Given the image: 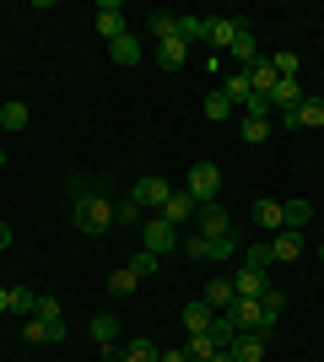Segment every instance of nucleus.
Here are the masks:
<instances>
[{"label": "nucleus", "mask_w": 324, "mask_h": 362, "mask_svg": "<svg viewBox=\"0 0 324 362\" xmlns=\"http://www.w3.org/2000/svg\"><path fill=\"white\" fill-rule=\"evenodd\" d=\"M108 54H114L119 65H136L140 60V38H136V33H119V38L108 44Z\"/></svg>", "instance_id": "22"}, {"label": "nucleus", "mask_w": 324, "mask_h": 362, "mask_svg": "<svg viewBox=\"0 0 324 362\" xmlns=\"http://www.w3.org/2000/svg\"><path fill=\"white\" fill-rule=\"evenodd\" d=\"M232 108H238V103H232L227 92H211V98H205V119H227Z\"/></svg>", "instance_id": "33"}, {"label": "nucleus", "mask_w": 324, "mask_h": 362, "mask_svg": "<svg viewBox=\"0 0 324 362\" xmlns=\"http://www.w3.org/2000/svg\"><path fill=\"white\" fill-rule=\"evenodd\" d=\"M32 314H38V319H60V303H54V298H38V303H32Z\"/></svg>", "instance_id": "41"}, {"label": "nucleus", "mask_w": 324, "mask_h": 362, "mask_svg": "<svg viewBox=\"0 0 324 362\" xmlns=\"http://www.w3.org/2000/svg\"><path fill=\"white\" fill-rule=\"evenodd\" d=\"M232 287H238V298H265V292H270V281H265V271L244 265V271L232 276Z\"/></svg>", "instance_id": "15"}, {"label": "nucleus", "mask_w": 324, "mask_h": 362, "mask_svg": "<svg viewBox=\"0 0 324 362\" xmlns=\"http://www.w3.org/2000/svg\"><path fill=\"white\" fill-rule=\"evenodd\" d=\"M254 227H260V233H281V200H254Z\"/></svg>", "instance_id": "20"}, {"label": "nucleus", "mask_w": 324, "mask_h": 362, "mask_svg": "<svg viewBox=\"0 0 324 362\" xmlns=\"http://www.w3.org/2000/svg\"><path fill=\"white\" fill-rule=\"evenodd\" d=\"M260 141H270V119H248L244 114V146H260Z\"/></svg>", "instance_id": "31"}, {"label": "nucleus", "mask_w": 324, "mask_h": 362, "mask_svg": "<svg viewBox=\"0 0 324 362\" xmlns=\"http://www.w3.org/2000/svg\"><path fill=\"white\" fill-rule=\"evenodd\" d=\"M184 60H189V44H184V38H162V44H157V65H162V71H179Z\"/></svg>", "instance_id": "18"}, {"label": "nucleus", "mask_w": 324, "mask_h": 362, "mask_svg": "<svg viewBox=\"0 0 324 362\" xmlns=\"http://www.w3.org/2000/svg\"><path fill=\"white\" fill-rule=\"evenodd\" d=\"M211 362H238V357H232V346H222V351H216Z\"/></svg>", "instance_id": "43"}, {"label": "nucleus", "mask_w": 324, "mask_h": 362, "mask_svg": "<svg viewBox=\"0 0 324 362\" xmlns=\"http://www.w3.org/2000/svg\"><path fill=\"white\" fill-rule=\"evenodd\" d=\"M0 168H6V146H0Z\"/></svg>", "instance_id": "46"}, {"label": "nucleus", "mask_w": 324, "mask_h": 362, "mask_svg": "<svg viewBox=\"0 0 324 362\" xmlns=\"http://www.w3.org/2000/svg\"><path fill=\"white\" fill-rule=\"evenodd\" d=\"M119 362H162V346H157V341H130V346L119 351Z\"/></svg>", "instance_id": "24"}, {"label": "nucleus", "mask_w": 324, "mask_h": 362, "mask_svg": "<svg viewBox=\"0 0 324 362\" xmlns=\"http://www.w3.org/2000/svg\"><path fill=\"white\" fill-rule=\"evenodd\" d=\"M232 325V330H265L270 335V325H265V308H260V298H232V308L222 314Z\"/></svg>", "instance_id": "5"}, {"label": "nucleus", "mask_w": 324, "mask_h": 362, "mask_svg": "<svg viewBox=\"0 0 324 362\" xmlns=\"http://www.w3.org/2000/svg\"><path fill=\"white\" fill-rule=\"evenodd\" d=\"M140 249H146V255H173V249H179V227L173 222H162V211L152 216V222H140Z\"/></svg>", "instance_id": "2"}, {"label": "nucleus", "mask_w": 324, "mask_h": 362, "mask_svg": "<svg viewBox=\"0 0 324 362\" xmlns=\"http://www.w3.org/2000/svg\"><path fill=\"white\" fill-rule=\"evenodd\" d=\"M32 303L38 298H32L28 287H11V314H32Z\"/></svg>", "instance_id": "39"}, {"label": "nucleus", "mask_w": 324, "mask_h": 362, "mask_svg": "<svg viewBox=\"0 0 324 362\" xmlns=\"http://www.w3.org/2000/svg\"><path fill=\"white\" fill-rule=\"evenodd\" d=\"M260 308H265V325H276V319L287 314V298H281V292L270 287V292H265V298H260Z\"/></svg>", "instance_id": "34"}, {"label": "nucleus", "mask_w": 324, "mask_h": 362, "mask_svg": "<svg viewBox=\"0 0 324 362\" xmlns=\"http://www.w3.org/2000/svg\"><path fill=\"white\" fill-rule=\"evenodd\" d=\"M168 179H157V173H146V179H136L130 184V200H136L140 211H162V206H168Z\"/></svg>", "instance_id": "4"}, {"label": "nucleus", "mask_w": 324, "mask_h": 362, "mask_svg": "<svg viewBox=\"0 0 324 362\" xmlns=\"http://www.w3.org/2000/svg\"><path fill=\"white\" fill-rule=\"evenodd\" d=\"M216 195H222V168L195 163L189 168V200H195V206H216Z\"/></svg>", "instance_id": "3"}, {"label": "nucleus", "mask_w": 324, "mask_h": 362, "mask_svg": "<svg viewBox=\"0 0 324 362\" xmlns=\"http://www.w3.org/2000/svg\"><path fill=\"white\" fill-rule=\"evenodd\" d=\"M152 38L162 44V38H173V11H157L152 16Z\"/></svg>", "instance_id": "38"}, {"label": "nucleus", "mask_w": 324, "mask_h": 362, "mask_svg": "<svg viewBox=\"0 0 324 362\" xmlns=\"http://www.w3.org/2000/svg\"><path fill=\"white\" fill-rule=\"evenodd\" d=\"M162 362H189V351L179 346V351H162Z\"/></svg>", "instance_id": "42"}, {"label": "nucleus", "mask_w": 324, "mask_h": 362, "mask_svg": "<svg viewBox=\"0 0 324 362\" xmlns=\"http://www.w3.org/2000/svg\"><path fill=\"white\" fill-rule=\"evenodd\" d=\"M157 265H162V259H157V255H146V249H136V255H130V271H136V276H152Z\"/></svg>", "instance_id": "36"}, {"label": "nucleus", "mask_w": 324, "mask_h": 362, "mask_svg": "<svg viewBox=\"0 0 324 362\" xmlns=\"http://www.w3.org/2000/svg\"><path fill=\"white\" fill-rule=\"evenodd\" d=\"M265 351H270V335L265 330H238L232 335V357L238 362H265Z\"/></svg>", "instance_id": "7"}, {"label": "nucleus", "mask_w": 324, "mask_h": 362, "mask_svg": "<svg viewBox=\"0 0 324 362\" xmlns=\"http://www.w3.org/2000/svg\"><path fill=\"white\" fill-rule=\"evenodd\" d=\"M76 189V206H71V216H76V233H87V238H103L108 227H114V200L103 195V189H92V184H71Z\"/></svg>", "instance_id": "1"}, {"label": "nucleus", "mask_w": 324, "mask_h": 362, "mask_svg": "<svg viewBox=\"0 0 324 362\" xmlns=\"http://www.w3.org/2000/svg\"><path fill=\"white\" fill-rule=\"evenodd\" d=\"M297 255H303V233L281 227L276 238H270V259H297Z\"/></svg>", "instance_id": "19"}, {"label": "nucleus", "mask_w": 324, "mask_h": 362, "mask_svg": "<svg viewBox=\"0 0 324 362\" xmlns=\"http://www.w3.org/2000/svg\"><path fill=\"white\" fill-rule=\"evenodd\" d=\"M140 216H146V211H140L136 200H119V206H114V222H119V227H136Z\"/></svg>", "instance_id": "35"}, {"label": "nucleus", "mask_w": 324, "mask_h": 362, "mask_svg": "<svg viewBox=\"0 0 324 362\" xmlns=\"http://www.w3.org/2000/svg\"><path fill=\"white\" fill-rule=\"evenodd\" d=\"M270 71H276V76H292V81H297V54H292V49H287V54H270Z\"/></svg>", "instance_id": "37"}, {"label": "nucleus", "mask_w": 324, "mask_h": 362, "mask_svg": "<svg viewBox=\"0 0 324 362\" xmlns=\"http://www.w3.org/2000/svg\"><path fill=\"white\" fill-rule=\"evenodd\" d=\"M297 103H303V87H297L292 76H281L276 87H270V108H281V114H292Z\"/></svg>", "instance_id": "14"}, {"label": "nucleus", "mask_w": 324, "mask_h": 362, "mask_svg": "<svg viewBox=\"0 0 324 362\" xmlns=\"http://www.w3.org/2000/svg\"><path fill=\"white\" fill-rule=\"evenodd\" d=\"M238 33H244V22H238V16H211L205 44H211V49H232V44H238Z\"/></svg>", "instance_id": "11"}, {"label": "nucleus", "mask_w": 324, "mask_h": 362, "mask_svg": "<svg viewBox=\"0 0 324 362\" xmlns=\"http://www.w3.org/2000/svg\"><path fill=\"white\" fill-rule=\"evenodd\" d=\"M232 98V103H248L254 98V87H248V71H238V76H227V87H222Z\"/></svg>", "instance_id": "30"}, {"label": "nucleus", "mask_w": 324, "mask_h": 362, "mask_svg": "<svg viewBox=\"0 0 324 362\" xmlns=\"http://www.w3.org/2000/svg\"><path fill=\"white\" fill-rule=\"evenodd\" d=\"M22 335H28V346H54V341H65V319H28Z\"/></svg>", "instance_id": "9"}, {"label": "nucleus", "mask_w": 324, "mask_h": 362, "mask_svg": "<svg viewBox=\"0 0 324 362\" xmlns=\"http://www.w3.org/2000/svg\"><path fill=\"white\" fill-rule=\"evenodd\" d=\"M205 33H211V16H173V38H184V44H200Z\"/></svg>", "instance_id": "17"}, {"label": "nucleus", "mask_w": 324, "mask_h": 362, "mask_svg": "<svg viewBox=\"0 0 324 362\" xmlns=\"http://www.w3.org/2000/svg\"><path fill=\"white\" fill-rule=\"evenodd\" d=\"M0 249H11V227L0 222Z\"/></svg>", "instance_id": "44"}, {"label": "nucleus", "mask_w": 324, "mask_h": 362, "mask_svg": "<svg viewBox=\"0 0 324 362\" xmlns=\"http://www.w3.org/2000/svg\"><path fill=\"white\" fill-rule=\"evenodd\" d=\"M195 233H200V238H227V233H232V216L222 211V206H200V216H195Z\"/></svg>", "instance_id": "10"}, {"label": "nucleus", "mask_w": 324, "mask_h": 362, "mask_svg": "<svg viewBox=\"0 0 324 362\" xmlns=\"http://www.w3.org/2000/svg\"><path fill=\"white\" fill-rule=\"evenodd\" d=\"M248 265H254V271L270 265V238H265V243H248Z\"/></svg>", "instance_id": "40"}, {"label": "nucleus", "mask_w": 324, "mask_h": 362, "mask_svg": "<svg viewBox=\"0 0 324 362\" xmlns=\"http://www.w3.org/2000/svg\"><path fill=\"white\" fill-rule=\"evenodd\" d=\"M189 362H211L216 351H222V341H216V335H189Z\"/></svg>", "instance_id": "26"}, {"label": "nucleus", "mask_w": 324, "mask_h": 362, "mask_svg": "<svg viewBox=\"0 0 324 362\" xmlns=\"http://www.w3.org/2000/svg\"><path fill=\"white\" fill-rule=\"evenodd\" d=\"M92 22H97V33H103L108 44H114L119 33H130V28H124V11L114 6V0H103V6H97V11H92Z\"/></svg>", "instance_id": "12"}, {"label": "nucleus", "mask_w": 324, "mask_h": 362, "mask_svg": "<svg viewBox=\"0 0 324 362\" xmlns=\"http://www.w3.org/2000/svg\"><path fill=\"white\" fill-rule=\"evenodd\" d=\"M319 259H324V249H319Z\"/></svg>", "instance_id": "47"}, {"label": "nucleus", "mask_w": 324, "mask_h": 362, "mask_svg": "<svg viewBox=\"0 0 324 362\" xmlns=\"http://www.w3.org/2000/svg\"><path fill=\"white\" fill-rule=\"evenodd\" d=\"M6 308H11V287H0V314H6Z\"/></svg>", "instance_id": "45"}, {"label": "nucleus", "mask_w": 324, "mask_h": 362, "mask_svg": "<svg viewBox=\"0 0 324 362\" xmlns=\"http://www.w3.org/2000/svg\"><path fill=\"white\" fill-rule=\"evenodd\" d=\"M276 81H281V76L270 71V60H260V65H248V87L260 92V98H270V87H276Z\"/></svg>", "instance_id": "25"}, {"label": "nucleus", "mask_w": 324, "mask_h": 362, "mask_svg": "<svg viewBox=\"0 0 324 362\" xmlns=\"http://www.w3.org/2000/svg\"><path fill=\"white\" fill-rule=\"evenodd\" d=\"M281 124H287V130H319L324 124V98H303L292 114H281Z\"/></svg>", "instance_id": "6"}, {"label": "nucleus", "mask_w": 324, "mask_h": 362, "mask_svg": "<svg viewBox=\"0 0 324 362\" xmlns=\"http://www.w3.org/2000/svg\"><path fill=\"white\" fill-rule=\"evenodd\" d=\"M232 298H238V287H232L227 276H216L211 287H205V303H211L216 314H227V308H232Z\"/></svg>", "instance_id": "21"}, {"label": "nucleus", "mask_w": 324, "mask_h": 362, "mask_svg": "<svg viewBox=\"0 0 324 362\" xmlns=\"http://www.w3.org/2000/svg\"><path fill=\"white\" fill-rule=\"evenodd\" d=\"M232 255H238V238H232V233L227 238H205V259H232Z\"/></svg>", "instance_id": "32"}, {"label": "nucleus", "mask_w": 324, "mask_h": 362, "mask_svg": "<svg viewBox=\"0 0 324 362\" xmlns=\"http://www.w3.org/2000/svg\"><path fill=\"white\" fill-rule=\"evenodd\" d=\"M227 54H232L238 65H244V71H248V65H260V44H254V33L244 28V33H238V44H232Z\"/></svg>", "instance_id": "23"}, {"label": "nucleus", "mask_w": 324, "mask_h": 362, "mask_svg": "<svg viewBox=\"0 0 324 362\" xmlns=\"http://www.w3.org/2000/svg\"><path fill=\"white\" fill-rule=\"evenodd\" d=\"M216 319H222V314H216L211 303L200 298V303H189V308H184V330H189V335H211Z\"/></svg>", "instance_id": "13"}, {"label": "nucleus", "mask_w": 324, "mask_h": 362, "mask_svg": "<svg viewBox=\"0 0 324 362\" xmlns=\"http://www.w3.org/2000/svg\"><path fill=\"white\" fill-rule=\"evenodd\" d=\"M0 130H28V103H0Z\"/></svg>", "instance_id": "29"}, {"label": "nucleus", "mask_w": 324, "mask_h": 362, "mask_svg": "<svg viewBox=\"0 0 324 362\" xmlns=\"http://www.w3.org/2000/svg\"><path fill=\"white\" fill-rule=\"evenodd\" d=\"M308 216H313V206H308V200H281V222L292 227V233H297L303 222H308Z\"/></svg>", "instance_id": "27"}, {"label": "nucleus", "mask_w": 324, "mask_h": 362, "mask_svg": "<svg viewBox=\"0 0 324 362\" xmlns=\"http://www.w3.org/2000/svg\"><path fill=\"white\" fill-rule=\"evenodd\" d=\"M114 335H119V319H114V314H92V341H97V346H103L114 362H119V351H114Z\"/></svg>", "instance_id": "16"}, {"label": "nucleus", "mask_w": 324, "mask_h": 362, "mask_svg": "<svg viewBox=\"0 0 324 362\" xmlns=\"http://www.w3.org/2000/svg\"><path fill=\"white\" fill-rule=\"evenodd\" d=\"M195 216H200V206L189 200V189H173V195H168V206H162V222H173L179 233H184V227L195 222Z\"/></svg>", "instance_id": "8"}, {"label": "nucleus", "mask_w": 324, "mask_h": 362, "mask_svg": "<svg viewBox=\"0 0 324 362\" xmlns=\"http://www.w3.org/2000/svg\"><path fill=\"white\" fill-rule=\"evenodd\" d=\"M136 287H140V276L130 271V265H119V271L108 276V292H114V298H130V292H136Z\"/></svg>", "instance_id": "28"}]
</instances>
